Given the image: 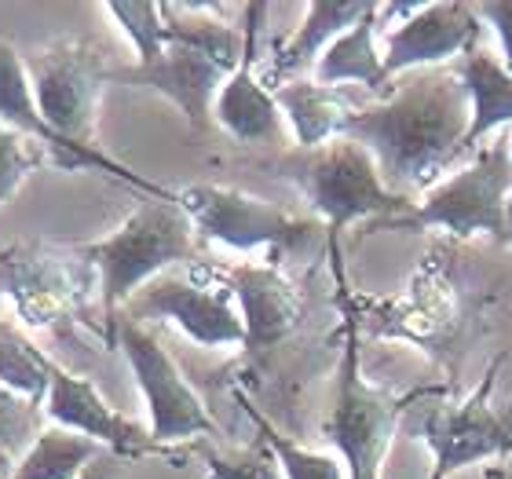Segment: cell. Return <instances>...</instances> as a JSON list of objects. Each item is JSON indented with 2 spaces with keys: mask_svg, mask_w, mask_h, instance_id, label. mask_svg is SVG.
Wrapping results in <instances>:
<instances>
[{
  "mask_svg": "<svg viewBox=\"0 0 512 479\" xmlns=\"http://www.w3.org/2000/svg\"><path fill=\"white\" fill-rule=\"evenodd\" d=\"M48 362L52 359L41 348H33L26 337L0 326V384L4 388L44 406V399H48Z\"/></svg>",
  "mask_w": 512,
  "mask_h": 479,
  "instance_id": "obj_25",
  "label": "cell"
},
{
  "mask_svg": "<svg viewBox=\"0 0 512 479\" xmlns=\"http://www.w3.org/2000/svg\"><path fill=\"white\" fill-rule=\"evenodd\" d=\"M487 479H509V476H505V469H502V465H494V469L487 472Z\"/></svg>",
  "mask_w": 512,
  "mask_h": 479,
  "instance_id": "obj_32",
  "label": "cell"
},
{
  "mask_svg": "<svg viewBox=\"0 0 512 479\" xmlns=\"http://www.w3.org/2000/svg\"><path fill=\"white\" fill-rule=\"evenodd\" d=\"M505 359H509L505 352L494 355L469 399L439 403L414 414L410 432L432 450L436 461L428 479H450L458 469H469L483 458H512V403H491Z\"/></svg>",
  "mask_w": 512,
  "mask_h": 479,
  "instance_id": "obj_8",
  "label": "cell"
},
{
  "mask_svg": "<svg viewBox=\"0 0 512 479\" xmlns=\"http://www.w3.org/2000/svg\"><path fill=\"white\" fill-rule=\"evenodd\" d=\"M483 22L472 4H414L395 33L384 44V70L388 77H403L414 70H436L454 55L480 48Z\"/></svg>",
  "mask_w": 512,
  "mask_h": 479,
  "instance_id": "obj_16",
  "label": "cell"
},
{
  "mask_svg": "<svg viewBox=\"0 0 512 479\" xmlns=\"http://www.w3.org/2000/svg\"><path fill=\"white\" fill-rule=\"evenodd\" d=\"M377 19H381V4H374L352 30L337 37L322 52V59L315 63V81L319 85H363L381 99L392 96L395 85L388 70H384V55L377 52Z\"/></svg>",
  "mask_w": 512,
  "mask_h": 479,
  "instance_id": "obj_21",
  "label": "cell"
},
{
  "mask_svg": "<svg viewBox=\"0 0 512 479\" xmlns=\"http://www.w3.org/2000/svg\"><path fill=\"white\" fill-rule=\"evenodd\" d=\"M121 319H165L202 348H242L246 326L220 271L194 264L183 275H158L128 300Z\"/></svg>",
  "mask_w": 512,
  "mask_h": 479,
  "instance_id": "obj_10",
  "label": "cell"
},
{
  "mask_svg": "<svg viewBox=\"0 0 512 479\" xmlns=\"http://www.w3.org/2000/svg\"><path fill=\"white\" fill-rule=\"evenodd\" d=\"M330 260H333V278H337V304L344 315V333H341V370H337V392H333V410L326 421V439H330L337 454H341L348 479H381L384 454L392 443L399 417L414 403L425 399V392H406L392 395L384 388L363 377L359 366V333H363V319H359V304L348 293V275L341 264V245L330 238Z\"/></svg>",
  "mask_w": 512,
  "mask_h": 479,
  "instance_id": "obj_4",
  "label": "cell"
},
{
  "mask_svg": "<svg viewBox=\"0 0 512 479\" xmlns=\"http://www.w3.org/2000/svg\"><path fill=\"white\" fill-rule=\"evenodd\" d=\"M96 458H103L96 439L66 428H44L37 443L15 461V472L8 479H77Z\"/></svg>",
  "mask_w": 512,
  "mask_h": 479,
  "instance_id": "obj_23",
  "label": "cell"
},
{
  "mask_svg": "<svg viewBox=\"0 0 512 479\" xmlns=\"http://www.w3.org/2000/svg\"><path fill=\"white\" fill-rule=\"evenodd\" d=\"M454 74L461 77V85L469 92V136H465V150H476L483 139L491 136L494 128L512 125V74L502 66V59H494L491 52H469L458 59Z\"/></svg>",
  "mask_w": 512,
  "mask_h": 479,
  "instance_id": "obj_22",
  "label": "cell"
},
{
  "mask_svg": "<svg viewBox=\"0 0 512 479\" xmlns=\"http://www.w3.org/2000/svg\"><path fill=\"white\" fill-rule=\"evenodd\" d=\"M0 289L11 297L19 319L33 330H59L81 322L88 300L99 289L96 267L70 249H37L22 256L19 249L0 253Z\"/></svg>",
  "mask_w": 512,
  "mask_h": 479,
  "instance_id": "obj_12",
  "label": "cell"
},
{
  "mask_svg": "<svg viewBox=\"0 0 512 479\" xmlns=\"http://www.w3.org/2000/svg\"><path fill=\"white\" fill-rule=\"evenodd\" d=\"M118 465H125V461L114 458V454H103V458L92 461V465H88V469L81 472L77 479H110L114 472H118Z\"/></svg>",
  "mask_w": 512,
  "mask_h": 479,
  "instance_id": "obj_31",
  "label": "cell"
},
{
  "mask_svg": "<svg viewBox=\"0 0 512 479\" xmlns=\"http://www.w3.org/2000/svg\"><path fill=\"white\" fill-rule=\"evenodd\" d=\"M505 224H509V242H512V198H509V209H505Z\"/></svg>",
  "mask_w": 512,
  "mask_h": 479,
  "instance_id": "obj_33",
  "label": "cell"
},
{
  "mask_svg": "<svg viewBox=\"0 0 512 479\" xmlns=\"http://www.w3.org/2000/svg\"><path fill=\"white\" fill-rule=\"evenodd\" d=\"M374 4L366 0H311L308 11H304V22H300L293 37L275 48V59L264 70V85L275 92L278 85H289L297 81L308 66H315L322 59V52L330 48L337 37L352 30L355 22L363 19Z\"/></svg>",
  "mask_w": 512,
  "mask_h": 479,
  "instance_id": "obj_19",
  "label": "cell"
},
{
  "mask_svg": "<svg viewBox=\"0 0 512 479\" xmlns=\"http://www.w3.org/2000/svg\"><path fill=\"white\" fill-rule=\"evenodd\" d=\"M235 399L238 406L246 410V417L256 425V436L264 439L271 454L278 458L282 465V476L286 479H348V469H344L341 458H333V454H319V450H304L300 443H293L289 436H282L271 421H267L260 410L246 399V392H238L235 388Z\"/></svg>",
  "mask_w": 512,
  "mask_h": 479,
  "instance_id": "obj_24",
  "label": "cell"
},
{
  "mask_svg": "<svg viewBox=\"0 0 512 479\" xmlns=\"http://www.w3.org/2000/svg\"><path fill=\"white\" fill-rule=\"evenodd\" d=\"M267 15L264 4L246 8V55L242 66L227 77L213 107V121L238 143H275L282 128V110L275 103V92L256 74V37H260V19Z\"/></svg>",
  "mask_w": 512,
  "mask_h": 479,
  "instance_id": "obj_18",
  "label": "cell"
},
{
  "mask_svg": "<svg viewBox=\"0 0 512 479\" xmlns=\"http://www.w3.org/2000/svg\"><path fill=\"white\" fill-rule=\"evenodd\" d=\"M224 278L231 293H235L238 315H242V326H246L242 352H246L249 362H260L300 326L304 297L278 271V264H242L224 271Z\"/></svg>",
  "mask_w": 512,
  "mask_h": 479,
  "instance_id": "obj_17",
  "label": "cell"
},
{
  "mask_svg": "<svg viewBox=\"0 0 512 479\" xmlns=\"http://www.w3.org/2000/svg\"><path fill=\"white\" fill-rule=\"evenodd\" d=\"M161 11L169 48L154 63L110 66V85L150 88L176 103L194 132H209L216 96L246 55V30L213 19L209 4H161Z\"/></svg>",
  "mask_w": 512,
  "mask_h": 479,
  "instance_id": "obj_2",
  "label": "cell"
},
{
  "mask_svg": "<svg viewBox=\"0 0 512 479\" xmlns=\"http://www.w3.org/2000/svg\"><path fill=\"white\" fill-rule=\"evenodd\" d=\"M107 15L128 33V41L136 48V63H154L165 48H169V22L161 4L150 0H132V4H107Z\"/></svg>",
  "mask_w": 512,
  "mask_h": 479,
  "instance_id": "obj_26",
  "label": "cell"
},
{
  "mask_svg": "<svg viewBox=\"0 0 512 479\" xmlns=\"http://www.w3.org/2000/svg\"><path fill=\"white\" fill-rule=\"evenodd\" d=\"M118 352H125V362L136 377L143 403L150 414V436L161 447H172L180 439L216 436V421L205 410L202 395L194 392L191 381L180 373L172 355L150 337L139 322L121 319L118 326Z\"/></svg>",
  "mask_w": 512,
  "mask_h": 479,
  "instance_id": "obj_13",
  "label": "cell"
},
{
  "mask_svg": "<svg viewBox=\"0 0 512 479\" xmlns=\"http://www.w3.org/2000/svg\"><path fill=\"white\" fill-rule=\"evenodd\" d=\"M0 121L8 128H15V132H22L26 139H33V143L48 154V165H55V169H63V172L99 169V172H107L110 180L143 191L147 198H172V194H176V191H169V187H161V183L147 180V176H139V172L125 169L121 161H114L99 147H81L74 139L59 136V132L41 118L37 99H33L30 74H26V59H22L8 41H0Z\"/></svg>",
  "mask_w": 512,
  "mask_h": 479,
  "instance_id": "obj_14",
  "label": "cell"
},
{
  "mask_svg": "<svg viewBox=\"0 0 512 479\" xmlns=\"http://www.w3.org/2000/svg\"><path fill=\"white\" fill-rule=\"evenodd\" d=\"M512 198V150L509 136L494 139L476 158L450 180L436 183L425 194V202L414 205L410 213L392 216L374 224V231H428L439 227L454 238L487 235L494 242L509 245V224L505 209Z\"/></svg>",
  "mask_w": 512,
  "mask_h": 479,
  "instance_id": "obj_6",
  "label": "cell"
},
{
  "mask_svg": "<svg viewBox=\"0 0 512 479\" xmlns=\"http://www.w3.org/2000/svg\"><path fill=\"white\" fill-rule=\"evenodd\" d=\"M359 304V300H355ZM359 319L377 337H399L417 344L421 352H432V359H447L454 348H461L465 333V300L454 282V253L450 245H432L428 256H421L410 286L399 300H374L359 304Z\"/></svg>",
  "mask_w": 512,
  "mask_h": 479,
  "instance_id": "obj_7",
  "label": "cell"
},
{
  "mask_svg": "<svg viewBox=\"0 0 512 479\" xmlns=\"http://www.w3.org/2000/svg\"><path fill=\"white\" fill-rule=\"evenodd\" d=\"M275 103L297 136V150H319L333 139H344L352 118L359 114V107L341 88H326L319 81H308V77L278 85Z\"/></svg>",
  "mask_w": 512,
  "mask_h": 479,
  "instance_id": "obj_20",
  "label": "cell"
},
{
  "mask_svg": "<svg viewBox=\"0 0 512 479\" xmlns=\"http://www.w3.org/2000/svg\"><path fill=\"white\" fill-rule=\"evenodd\" d=\"M41 417V403H30L0 384V458H22L41 436Z\"/></svg>",
  "mask_w": 512,
  "mask_h": 479,
  "instance_id": "obj_27",
  "label": "cell"
},
{
  "mask_svg": "<svg viewBox=\"0 0 512 479\" xmlns=\"http://www.w3.org/2000/svg\"><path fill=\"white\" fill-rule=\"evenodd\" d=\"M469 121V92L454 70H414L388 99L359 110L344 139L370 150L384 183L406 198V191H432L465 154Z\"/></svg>",
  "mask_w": 512,
  "mask_h": 479,
  "instance_id": "obj_1",
  "label": "cell"
},
{
  "mask_svg": "<svg viewBox=\"0 0 512 479\" xmlns=\"http://www.w3.org/2000/svg\"><path fill=\"white\" fill-rule=\"evenodd\" d=\"M480 22H487L498 33L502 44V66L512 74V0H491V4H476Z\"/></svg>",
  "mask_w": 512,
  "mask_h": 479,
  "instance_id": "obj_30",
  "label": "cell"
},
{
  "mask_svg": "<svg viewBox=\"0 0 512 479\" xmlns=\"http://www.w3.org/2000/svg\"><path fill=\"white\" fill-rule=\"evenodd\" d=\"M176 202L191 216L194 231L205 242H220L238 253L271 249L275 256H297L308 253L319 235V224L282 213L278 205L238 191V187L194 183V187L176 191Z\"/></svg>",
  "mask_w": 512,
  "mask_h": 479,
  "instance_id": "obj_9",
  "label": "cell"
},
{
  "mask_svg": "<svg viewBox=\"0 0 512 479\" xmlns=\"http://www.w3.org/2000/svg\"><path fill=\"white\" fill-rule=\"evenodd\" d=\"M33 99L41 118L81 147H96V114L103 85H110V66L85 41H52L26 55Z\"/></svg>",
  "mask_w": 512,
  "mask_h": 479,
  "instance_id": "obj_11",
  "label": "cell"
},
{
  "mask_svg": "<svg viewBox=\"0 0 512 479\" xmlns=\"http://www.w3.org/2000/svg\"><path fill=\"white\" fill-rule=\"evenodd\" d=\"M509 150H512V132H509Z\"/></svg>",
  "mask_w": 512,
  "mask_h": 479,
  "instance_id": "obj_34",
  "label": "cell"
},
{
  "mask_svg": "<svg viewBox=\"0 0 512 479\" xmlns=\"http://www.w3.org/2000/svg\"><path fill=\"white\" fill-rule=\"evenodd\" d=\"M275 172L300 191V198L326 220V235L337 238L355 220H392L414 209L381 176V165L355 139H333L319 150H293L275 161Z\"/></svg>",
  "mask_w": 512,
  "mask_h": 479,
  "instance_id": "obj_5",
  "label": "cell"
},
{
  "mask_svg": "<svg viewBox=\"0 0 512 479\" xmlns=\"http://www.w3.org/2000/svg\"><path fill=\"white\" fill-rule=\"evenodd\" d=\"M205 479H286L282 465L271 454L264 439L256 436L253 450H246L242 458H224V454H205Z\"/></svg>",
  "mask_w": 512,
  "mask_h": 479,
  "instance_id": "obj_29",
  "label": "cell"
},
{
  "mask_svg": "<svg viewBox=\"0 0 512 479\" xmlns=\"http://www.w3.org/2000/svg\"><path fill=\"white\" fill-rule=\"evenodd\" d=\"M41 165H48V154L33 139H26L22 132L0 121V205L15 198L26 176L37 172Z\"/></svg>",
  "mask_w": 512,
  "mask_h": 479,
  "instance_id": "obj_28",
  "label": "cell"
},
{
  "mask_svg": "<svg viewBox=\"0 0 512 479\" xmlns=\"http://www.w3.org/2000/svg\"><path fill=\"white\" fill-rule=\"evenodd\" d=\"M198 231L183 205L172 198H143L114 235L99 242L70 245V253L96 267L99 304H103V348L118 352L121 311L139 289L172 264L198 260Z\"/></svg>",
  "mask_w": 512,
  "mask_h": 479,
  "instance_id": "obj_3",
  "label": "cell"
},
{
  "mask_svg": "<svg viewBox=\"0 0 512 479\" xmlns=\"http://www.w3.org/2000/svg\"><path fill=\"white\" fill-rule=\"evenodd\" d=\"M44 417L55 428L77 432V436L96 439L99 447H107V454L121 461H139L150 454L161 458H176L169 447L154 443L150 428L128 421L125 414H118L114 406L99 395V388L88 377H77L59 362H48V399H44Z\"/></svg>",
  "mask_w": 512,
  "mask_h": 479,
  "instance_id": "obj_15",
  "label": "cell"
}]
</instances>
